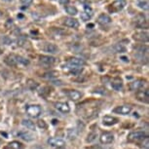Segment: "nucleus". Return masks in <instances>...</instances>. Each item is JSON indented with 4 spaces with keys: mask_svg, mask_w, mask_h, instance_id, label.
Instances as JSON below:
<instances>
[{
    "mask_svg": "<svg viewBox=\"0 0 149 149\" xmlns=\"http://www.w3.org/2000/svg\"><path fill=\"white\" fill-rule=\"evenodd\" d=\"M145 137H148V136L144 131H134L129 134L128 140L131 142H137L139 140L144 139Z\"/></svg>",
    "mask_w": 149,
    "mask_h": 149,
    "instance_id": "1",
    "label": "nucleus"
},
{
    "mask_svg": "<svg viewBox=\"0 0 149 149\" xmlns=\"http://www.w3.org/2000/svg\"><path fill=\"white\" fill-rule=\"evenodd\" d=\"M26 114L31 118H38L42 113V109L40 107V105L38 104H31V105H27L26 108Z\"/></svg>",
    "mask_w": 149,
    "mask_h": 149,
    "instance_id": "2",
    "label": "nucleus"
},
{
    "mask_svg": "<svg viewBox=\"0 0 149 149\" xmlns=\"http://www.w3.org/2000/svg\"><path fill=\"white\" fill-rule=\"evenodd\" d=\"M39 63L41 65L49 67L52 66L57 63V58L52 57V56H40L39 57Z\"/></svg>",
    "mask_w": 149,
    "mask_h": 149,
    "instance_id": "3",
    "label": "nucleus"
},
{
    "mask_svg": "<svg viewBox=\"0 0 149 149\" xmlns=\"http://www.w3.org/2000/svg\"><path fill=\"white\" fill-rule=\"evenodd\" d=\"M134 24H136V27H139V29H147V19H146V17L144 14H139L136 18L134 19Z\"/></svg>",
    "mask_w": 149,
    "mask_h": 149,
    "instance_id": "4",
    "label": "nucleus"
},
{
    "mask_svg": "<svg viewBox=\"0 0 149 149\" xmlns=\"http://www.w3.org/2000/svg\"><path fill=\"white\" fill-rule=\"evenodd\" d=\"M146 84V81L143 80V79H137V80H134L133 82L130 83L129 85V89L130 91H133V92H137L139 90H141L143 87L145 86Z\"/></svg>",
    "mask_w": 149,
    "mask_h": 149,
    "instance_id": "5",
    "label": "nucleus"
},
{
    "mask_svg": "<svg viewBox=\"0 0 149 149\" xmlns=\"http://www.w3.org/2000/svg\"><path fill=\"white\" fill-rule=\"evenodd\" d=\"M124 7H125V1L124 0H116L112 4H110V6L108 7V10L110 12L116 13L122 10Z\"/></svg>",
    "mask_w": 149,
    "mask_h": 149,
    "instance_id": "6",
    "label": "nucleus"
},
{
    "mask_svg": "<svg viewBox=\"0 0 149 149\" xmlns=\"http://www.w3.org/2000/svg\"><path fill=\"white\" fill-rule=\"evenodd\" d=\"M48 144L54 148H58V147H64L65 145V141L61 139H58V137H50L48 139Z\"/></svg>",
    "mask_w": 149,
    "mask_h": 149,
    "instance_id": "7",
    "label": "nucleus"
},
{
    "mask_svg": "<svg viewBox=\"0 0 149 149\" xmlns=\"http://www.w3.org/2000/svg\"><path fill=\"white\" fill-rule=\"evenodd\" d=\"M113 140L114 136L111 133H108V132H104L100 136V141L102 144H110V143L113 142Z\"/></svg>",
    "mask_w": 149,
    "mask_h": 149,
    "instance_id": "8",
    "label": "nucleus"
},
{
    "mask_svg": "<svg viewBox=\"0 0 149 149\" xmlns=\"http://www.w3.org/2000/svg\"><path fill=\"white\" fill-rule=\"evenodd\" d=\"M65 95H67V97L69 100H73V102H76V100H81L82 97V94L80 92L76 91V90H68V91L65 92Z\"/></svg>",
    "mask_w": 149,
    "mask_h": 149,
    "instance_id": "9",
    "label": "nucleus"
},
{
    "mask_svg": "<svg viewBox=\"0 0 149 149\" xmlns=\"http://www.w3.org/2000/svg\"><path fill=\"white\" fill-rule=\"evenodd\" d=\"M132 111V106L130 105H120L113 109L114 113L121 114V115H128Z\"/></svg>",
    "mask_w": 149,
    "mask_h": 149,
    "instance_id": "10",
    "label": "nucleus"
},
{
    "mask_svg": "<svg viewBox=\"0 0 149 149\" xmlns=\"http://www.w3.org/2000/svg\"><path fill=\"white\" fill-rule=\"evenodd\" d=\"M136 98L139 102L147 103L149 102V91L147 89L136 92Z\"/></svg>",
    "mask_w": 149,
    "mask_h": 149,
    "instance_id": "11",
    "label": "nucleus"
},
{
    "mask_svg": "<svg viewBox=\"0 0 149 149\" xmlns=\"http://www.w3.org/2000/svg\"><path fill=\"white\" fill-rule=\"evenodd\" d=\"M17 136H19V139L26 140V141H31V140H33V139H34V136H33L29 131H26V130L18 132Z\"/></svg>",
    "mask_w": 149,
    "mask_h": 149,
    "instance_id": "12",
    "label": "nucleus"
},
{
    "mask_svg": "<svg viewBox=\"0 0 149 149\" xmlns=\"http://www.w3.org/2000/svg\"><path fill=\"white\" fill-rule=\"evenodd\" d=\"M64 24H65V26L70 27V29H77L80 26L79 22L74 18H66L64 19Z\"/></svg>",
    "mask_w": 149,
    "mask_h": 149,
    "instance_id": "13",
    "label": "nucleus"
},
{
    "mask_svg": "<svg viewBox=\"0 0 149 149\" xmlns=\"http://www.w3.org/2000/svg\"><path fill=\"white\" fill-rule=\"evenodd\" d=\"M67 64L70 65H75V66H84L86 64V61L81 58H70L67 60Z\"/></svg>",
    "mask_w": 149,
    "mask_h": 149,
    "instance_id": "14",
    "label": "nucleus"
},
{
    "mask_svg": "<svg viewBox=\"0 0 149 149\" xmlns=\"http://www.w3.org/2000/svg\"><path fill=\"white\" fill-rule=\"evenodd\" d=\"M5 63L7 64V65L9 66H16L18 65V56L17 55H14V54H11L9 56H7L6 58H5Z\"/></svg>",
    "mask_w": 149,
    "mask_h": 149,
    "instance_id": "15",
    "label": "nucleus"
},
{
    "mask_svg": "<svg viewBox=\"0 0 149 149\" xmlns=\"http://www.w3.org/2000/svg\"><path fill=\"white\" fill-rule=\"evenodd\" d=\"M43 50L44 52L48 53L50 55H54V54H57L58 52V46H56L55 44H51V43H47L44 45L43 47Z\"/></svg>",
    "mask_w": 149,
    "mask_h": 149,
    "instance_id": "16",
    "label": "nucleus"
},
{
    "mask_svg": "<svg viewBox=\"0 0 149 149\" xmlns=\"http://www.w3.org/2000/svg\"><path fill=\"white\" fill-rule=\"evenodd\" d=\"M133 38L137 42H145L147 43L148 42V33L147 32H136V34H134Z\"/></svg>",
    "mask_w": 149,
    "mask_h": 149,
    "instance_id": "17",
    "label": "nucleus"
},
{
    "mask_svg": "<svg viewBox=\"0 0 149 149\" xmlns=\"http://www.w3.org/2000/svg\"><path fill=\"white\" fill-rule=\"evenodd\" d=\"M112 22L111 18L106 14H100L97 18V22L100 24V26H106V24H109Z\"/></svg>",
    "mask_w": 149,
    "mask_h": 149,
    "instance_id": "18",
    "label": "nucleus"
},
{
    "mask_svg": "<svg viewBox=\"0 0 149 149\" xmlns=\"http://www.w3.org/2000/svg\"><path fill=\"white\" fill-rule=\"evenodd\" d=\"M55 107L58 109V111L63 112V113H68L70 111V107L69 105L67 104L66 102H58L55 103Z\"/></svg>",
    "mask_w": 149,
    "mask_h": 149,
    "instance_id": "19",
    "label": "nucleus"
},
{
    "mask_svg": "<svg viewBox=\"0 0 149 149\" xmlns=\"http://www.w3.org/2000/svg\"><path fill=\"white\" fill-rule=\"evenodd\" d=\"M66 68L68 69L69 73H70V74H72V75H79L83 71V68L81 66L70 65V64H67Z\"/></svg>",
    "mask_w": 149,
    "mask_h": 149,
    "instance_id": "20",
    "label": "nucleus"
},
{
    "mask_svg": "<svg viewBox=\"0 0 149 149\" xmlns=\"http://www.w3.org/2000/svg\"><path fill=\"white\" fill-rule=\"evenodd\" d=\"M102 123L105 126H112L118 123V119L112 116H104L102 119Z\"/></svg>",
    "mask_w": 149,
    "mask_h": 149,
    "instance_id": "21",
    "label": "nucleus"
},
{
    "mask_svg": "<svg viewBox=\"0 0 149 149\" xmlns=\"http://www.w3.org/2000/svg\"><path fill=\"white\" fill-rule=\"evenodd\" d=\"M111 87L115 91H121L123 89V81L119 79V78H115V79L112 80Z\"/></svg>",
    "mask_w": 149,
    "mask_h": 149,
    "instance_id": "22",
    "label": "nucleus"
},
{
    "mask_svg": "<svg viewBox=\"0 0 149 149\" xmlns=\"http://www.w3.org/2000/svg\"><path fill=\"white\" fill-rule=\"evenodd\" d=\"M112 50H113V53H125L126 51H127L126 47L121 43L115 44L114 46L112 47Z\"/></svg>",
    "mask_w": 149,
    "mask_h": 149,
    "instance_id": "23",
    "label": "nucleus"
},
{
    "mask_svg": "<svg viewBox=\"0 0 149 149\" xmlns=\"http://www.w3.org/2000/svg\"><path fill=\"white\" fill-rule=\"evenodd\" d=\"M22 125L24 126V127H26V129H29V130H35V124L34 122H32L31 120H29V119H24L22 120Z\"/></svg>",
    "mask_w": 149,
    "mask_h": 149,
    "instance_id": "24",
    "label": "nucleus"
},
{
    "mask_svg": "<svg viewBox=\"0 0 149 149\" xmlns=\"http://www.w3.org/2000/svg\"><path fill=\"white\" fill-rule=\"evenodd\" d=\"M10 149H24V144L19 141H17V140H14V141L9 143V146H8Z\"/></svg>",
    "mask_w": 149,
    "mask_h": 149,
    "instance_id": "25",
    "label": "nucleus"
},
{
    "mask_svg": "<svg viewBox=\"0 0 149 149\" xmlns=\"http://www.w3.org/2000/svg\"><path fill=\"white\" fill-rule=\"evenodd\" d=\"M64 10H65V12L68 14V15L70 16H75L78 14V10L76 7L74 6H65V8H64Z\"/></svg>",
    "mask_w": 149,
    "mask_h": 149,
    "instance_id": "26",
    "label": "nucleus"
},
{
    "mask_svg": "<svg viewBox=\"0 0 149 149\" xmlns=\"http://www.w3.org/2000/svg\"><path fill=\"white\" fill-rule=\"evenodd\" d=\"M26 85H27V88H29V90H31V91H35V90L38 88L39 84L36 82V81H34V80L29 79V80H27Z\"/></svg>",
    "mask_w": 149,
    "mask_h": 149,
    "instance_id": "27",
    "label": "nucleus"
},
{
    "mask_svg": "<svg viewBox=\"0 0 149 149\" xmlns=\"http://www.w3.org/2000/svg\"><path fill=\"white\" fill-rule=\"evenodd\" d=\"M137 7L140 8V9L147 11L148 10V2L146 0H140V1L137 2Z\"/></svg>",
    "mask_w": 149,
    "mask_h": 149,
    "instance_id": "28",
    "label": "nucleus"
},
{
    "mask_svg": "<svg viewBox=\"0 0 149 149\" xmlns=\"http://www.w3.org/2000/svg\"><path fill=\"white\" fill-rule=\"evenodd\" d=\"M97 134L95 133V132H92V133H90L88 134V136H87V139H86V141L91 143L93 141H95V140L97 139Z\"/></svg>",
    "mask_w": 149,
    "mask_h": 149,
    "instance_id": "29",
    "label": "nucleus"
},
{
    "mask_svg": "<svg viewBox=\"0 0 149 149\" xmlns=\"http://www.w3.org/2000/svg\"><path fill=\"white\" fill-rule=\"evenodd\" d=\"M58 75V73L57 71H50V72L45 73V74L43 75V77L47 78V79H53V78L57 77Z\"/></svg>",
    "mask_w": 149,
    "mask_h": 149,
    "instance_id": "30",
    "label": "nucleus"
},
{
    "mask_svg": "<svg viewBox=\"0 0 149 149\" xmlns=\"http://www.w3.org/2000/svg\"><path fill=\"white\" fill-rule=\"evenodd\" d=\"M77 134L78 132L76 129H71V130L68 131V134H67V136H68L69 139H75L77 136Z\"/></svg>",
    "mask_w": 149,
    "mask_h": 149,
    "instance_id": "31",
    "label": "nucleus"
},
{
    "mask_svg": "<svg viewBox=\"0 0 149 149\" xmlns=\"http://www.w3.org/2000/svg\"><path fill=\"white\" fill-rule=\"evenodd\" d=\"M93 17V14H90V13H86V12H83L81 13V19L84 22H88L90 19H92Z\"/></svg>",
    "mask_w": 149,
    "mask_h": 149,
    "instance_id": "32",
    "label": "nucleus"
},
{
    "mask_svg": "<svg viewBox=\"0 0 149 149\" xmlns=\"http://www.w3.org/2000/svg\"><path fill=\"white\" fill-rule=\"evenodd\" d=\"M18 63L19 64H22V65H27L29 64V61L27 58L21 57V56H18Z\"/></svg>",
    "mask_w": 149,
    "mask_h": 149,
    "instance_id": "33",
    "label": "nucleus"
},
{
    "mask_svg": "<svg viewBox=\"0 0 149 149\" xmlns=\"http://www.w3.org/2000/svg\"><path fill=\"white\" fill-rule=\"evenodd\" d=\"M141 145L143 146V147H144V149H148V147H149V139H148V137H145L144 139H142Z\"/></svg>",
    "mask_w": 149,
    "mask_h": 149,
    "instance_id": "34",
    "label": "nucleus"
},
{
    "mask_svg": "<svg viewBox=\"0 0 149 149\" xmlns=\"http://www.w3.org/2000/svg\"><path fill=\"white\" fill-rule=\"evenodd\" d=\"M71 49L74 51L75 53H79L81 50H82V46L81 45H79V44H75L74 45V47H72Z\"/></svg>",
    "mask_w": 149,
    "mask_h": 149,
    "instance_id": "35",
    "label": "nucleus"
},
{
    "mask_svg": "<svg viewBox=\"0 0 149 149\" xmlns=\"http://www.w3.org/2000/svg\"><path fill=\"white\" fill-rule=\"evenodd\" d=\"M37 125H38V127L41 128V129H46L47 128V124L45 123V121H43V120H39L37 122Z\"/></svg>",
    "mask_w": 149,
    "mask_h": 149,
    "instance_id": "36",
    "label": "nucleus"
},
{
    "mask_svg": "<svg viewBox=\"0 0 149 149\" xmlns=\"http://www.w3.org/2000/svg\"><path fill=\"white\" fill-rule=\"evenodd\" d=\"M2 41H3L6 45H11V44H12V42H13L12 39H11L10 37H8V36H4V37L2 38Z\"/></svg>",
    "mask_w": 149,
    "mask_h": 149,
    "instance_id": "37",
    "label": "nucleus"
},
{
    "mask_svg": "<svg viewBox=\"0 0 149 149\" xmlns=\"http://www.w3.org/2000/svg\"><path fill=\"white\" fill-rule=\"evenodd\" d=\"M47 89L48 88H46V87H45V88H42L41 91H43V92H39V95H42V97H47V95L50 94V91H46Z\"/></svg>",
    "mask_w": 149,
    "mask_h": 149,
    "instance_id": "38",
    "label": "nucleus"
},
{
    "mask_svg": "<svg viewBox=\"0 0 149 149\" xmlns=\"http://www.w3.org/2000/svg\"><path fill=\"white\" fill-rule=\"evenodd\" d=\"M13 19H8V21L6 22V24H5V26H6V29H11V26H13Z\"/></svg>",
    "mask_w": 149,
    "mask_h": 149,
    "instance_id": "39",
    "label": "nucleus"
},
{
    "mask_svg": "<svg viewBox=\"0 0 149 149\" xmlns=\"http://www.w3.org/2000/svg\"><path fill=\"white\" fill-rule=\"evenodd\" d=\"M21 2L24 5H26V6H29V5L33 2V0H21Z\"/></svg>",
    "mask_w": 149,
    "mask_h": 149,
    "instance_id": "40",
    "label": "nucleus"
},
{
    "mask_svg": "<svg viewBox=\"0 0 149 149\" xmlns=\"http://www.w3.org/2000/svg\"><path fill=\"white\" fill-rule=\"evenodd\" d=\"M70 2V0H58V3L61 5H67Z\"/></svg>",
    "mask_w": 149,
    "mask_h": 149,
    "instance_id": "41",
    "label": "nucleus"
},
{
    "mask_svg": "<svg viewBox=\"0 0 149 149\" xmlns=\"http://www.w3.org/2000/svg\"><path fill=\"white\" fill-rule=\"evenodd\" d=\"M52 83H54L55 85H58V86L63 85V83H61V81H55V80H53V81H52Z\"/></svg>",
    "mask_w": 149,
    "mask_h": 149,
    "instance_id": "42",
    "label": "nucleus"
},
{
    "mask_svg": "<svg viewBox=\"0 0 149 149\" xmlns=\"http://www.w3.org/2000/svg\"><path fill=\"white\" fill-rule=\"evenodd\" d=\"M121 60L123 61H126V63H129V58H126V57H121Z\"/></svg>",
    "mask_w": 149,
    "mask_h": 149,
    "instance_id": "43",
    "label": "nucleus"
},
{
    "mask_svg": "<svg viewBox=\"0 0 149 149\" xmlns=\"http://www.w3.org/2000/svg\"><path fill=\"white\" fill-rule=\"evenodd\" d=\"M78 1H79L80 3H82V4H86V2L88 1V0H78Z\"/></svg>",
    "mask_w": 149,
    "mask_h": 149,
    "instance_id": "44",
    "label": "nucleus"
},
{
    "mask_svg": "<svg viewBox=\"0 0 149 149\" xmlns=\"http://www.w3.org/2000/svg\"><path fill=\"white\" fill-rule=\"evenodd\" d=\"M33 149H44L43 147H42V146H40V145H37V146H35L34 148Z\"/></svg>",
    "mask_w": 149,
    "mask_h": 149,
    "instance_id": "45",
    "label": "nucleus"
},
{
    "mask_svg": "<svg viewBox=\"0 0 149 149\" xmlns=\"http://www.w3.org/2000/svg\"><path fill=\"white\" fill-rule=\"evenodd\" d=\"M87 27H88V29H89V27H94V24H88V26H87Z\"/></svg>",
    "mask_w": 149,
    "mask_h": 149,
    "instance_id": "46",
    "label": "nucleus"
},
{
    "mask_svg": "<svg viewBox=\"0 0 149 149\" xmlns=\"http://www.w3.org/2000/svg\"><path fill=\"white\" fill-rule=\"evenodd\" d=\"M18 18L19 19H22V18H24V16H22V14H19V15H18Z\"/></svg>",
    "mask_w": 149,
    "mask_h": 149,
    "instance_id": "47",
    "label": "nucleus"
},
{
    "mask_svg": "<svg viewBox=\"0 0 149 149\" xmlns=\"http://www.w3.org/2000/svg\"><path fill=\"white\" fill-rule=\"evenodd\" d=\"M3 1H5V2H11L12 0H3Z\"/></svg>",
    "mask_w": 149,
    "mask_h": 149,
    "instance_id": "48",
    "label": "nucleus"
},
{
    "mask_svg": "<svg viewBox=\"0 0 149 149\" xmlns=\"http://www.w3.org/2000/svg\"><path fill=\"white\" fill-rule=\"evenodd\" d=\"M56 149H65V147H58V148H56Z\"/></svg>",
    "mask_w": 149,
    "mask_h": 149,
    "instance_id": "49",
    "label": "nucleus"
},
{
    "mask_svg": "<svg viewBox=\"0 0 149 149\" xmlns=\"http://www.w3.org/2000/svg\"><path fill=\"white\" fill-rule=\"evenodd\" d=\"M4 149H10V148H9V147H5Z\"/></svg>",
    "mask_w": 149,
    "mask_h": 149,
    "instance_id": "50",
    "label": "nucleus"
},
{
    "mask_svg": "<svg viewBox=\"0 0 149 149\" xmlns=\"http://www.w3.org/2000/svg\"><path fill=\"white\" fill-rule=\"evenodd\" d=\"M2 15V13H1V11H0V16H1Z\"/></svg>",
    "mask_w": 149,
    "mask_h": 149,
    "instance_id": "51",
    "label": "nucleus"
},
{
    "mask_svg": "<svg viewBox=\"0 0 149 149\" xmlns=\"http://www.w3.org/2000/svg\"><path fill=\"white\" fill-rule=\"evenodd\" d=\"M0 145H1V140H0Z\"/></svg>",
    "mask_w": 149,
    "mask_h": 149,
    "instance_id": "52",
    "label": "nucleus"
}]
</instances>
